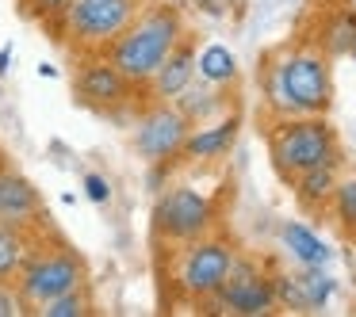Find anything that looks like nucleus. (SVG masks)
Here are the masks:
<instances>
[{"mask_svg":"<svg viewBox=\"0 0 356 317\" xmlns=\"http://www.w3.org/2000/svg\"><path fill=\"white\" fill-rule=\"evenodd\" d=\"M184 39V16L172 4H146L138 16L131 19L119 39H111L100 50L134 88H146L157 65L172 54V46Z\"/></svg>","mask_w":356,"mask_h":317,"instance_id":"obj_1","label":"nucleus"},{"mask_svg":"<svg viewBox=\"0 0 356 317\" xmlns=\"http://www.w3.org/2000/svg\"><path fill=\"white\" fill-rule=\"evenodd\" d=\"M264 100L280 115H325L333 100L325 54L295 50V54L276 58L264 73Z\"/></svg>","mask_w":356,"mask_h":317,"instance_id":"obj_2","label":"nucleus"},{"mask_svg":"<svg viewBox=\"0 0 356 317\" xmlns=\"http://www.w3.org/2000/svg\"><path fill=\"white\" fill-rule=\"evenodd\" d=\"M272 164L284 180H295L299 172L333 164L337 157V134L322 115H287L268 138Z\"/></svg>","mask_w":356,"mask_h":317,"instance_id":"obj_3","label":"nucleus"},{"mask_svg":"<svg viewBox=\"0 0 356 317\" xmlns=\"http://www.w3.org/2000/svg\"><path fill=\"white\" fill-rule=\"evenodd\" d=\"M16 291L24 298L27 314L42 306V302L58 298V294L73 291V286H85L88 283V264L81 260L73 248H62V245H39L27 252L24 268L16 271Z\"/></svg>","mask_w":356,"mask_h":317,"instance_id":"obj_4","label":"nucleus"},{"mask_svg":"<svg viewBox=\"0 0 356 317\" xmlns=\"http://www.w3.org/2000/svg\"><path fill=\"white\" fill-rule=\"evenodd\" d=\"M146 8V0H70L65 12L58 16L62 39L73 50L100 54L111 39L131 27V19Z\"/></svg>","mask_w":356,"mask_h":317,"instance_id":"obj_5","label":"nucleus"},{"mask_svg":"<svg viewBox=\"0 0 356 317\" xmlns=\"http://www.w3.org/2000/svg\"><path fill=\"white\" fill-rule=\"evenodd\" d=\"M215 225V203L207 199L203 191L188 184H172L157 191L154 214H149V230L161 245H180L184 248L188 241H200L211 233Z\"/></svg>","mask_w":356,"mask_h":317,"instance_id":"obj_6","label":"nucleus"},{"mask_svg":"<svg viewBox=\"0 0 356 317\" xmlns=\"http://www.w3.org/2000/svg\"><path fill=\"white\" fill-rule=\"evenodd\" d=\"M234 245L222 237H200L188 241L184 252L177 256V268H172V283H177L180 298L188 302H207L218 294L226 271L234 264Z\"/></svg>","mask_w":356,"mask_h":317,"instance_id":"obj_7","label":"nucleus"},{"mask_svg":"<svg viewBox=\"0 0 356 317\" xmlns=\"http://www.w3.org/2000/svg\"><path fill=\"white\" fill-rule=\"evenodd\" d=\"M203 306H211L215 314L230 309V314H241V317L272 314V309H276V279H272L257 260H249V256H234L218 294L207 298Z\"/></svg>","mask_w":356,"mask_h":317,"instance_id":"obj_8","label":"nucleus"},{"mask_svg":"<svg viewBox=\"0 0 356 317\" xmlns=\"http://www.w3.org/2000/svg\"><path fill=\"white\" fill-rule=\"evenodd\" d=\"M192 130L188 115L177 108V103H157L146 108L138 119H134V134H131V146L142 161H177L180 149H184V138Z\"/></svg>","mask_w":356,"mask_h":317,"instance_id":"obj_9","label":"nucleus"},{"mask_svg":"<svg viewBox=\"0 0 356 317\" xmlns=\"http://www.w3.org/2000/svg\"><path fill=\"white\" fill-rule=\"evenodd\" d=\"M131 92H134V85L104 54L85 58L77 65V73H73V96H77V103L88 111H100V115H119L131 103Z\"/></svg>","mask_w":356,"mask_h":317,"instance_id":"obj_10","label":"nucleus"},{"mask_svg":"<svg viewBox=\"0 0 356 317\" xmlns=\"http://www.w3.org/2000/svg\"><path fill=\"white\" fill-rule=\"evenodd\" d=\"M42 218H47V207H42L39 187L24 172L0 164V222L35 233V225H42Z\"/></svg>","mask_w":356,"mask_h":317,"instance_id":"obj_11","label":"nucleus"},{"mask_svg":"<svg viewBox=\"0 0 356 317\" xmlns=\"http://www.w3.org/2000/svg\"><path fill=\"white\" fill-rule=\"evenodd\" d=\"M337 283L325 275V268H299L291 275H276V306L287 309H322L333 298Z\"/></svg>","mask_w":356,"mask_h":317,"instance_id":"obj_12","label":"nucleus"},{"mask_svg":"<svg viewBox=\"0 0 356 317\" xmlns=\"http://www.w3.org/2000/svg\"><path fill=\"white\" fill-rule=\"evenodd\" d=\"M192 80H195V46L184 35V39L172 46V54L157 65V73L149 77L146 88H149V96H154L157 103H172Z\"/></svg>","mask_w":356,"mask_h":317,"instance_id":"obj_13","label":"nucleus"},{"mask_svg":"<svg viewBox=\"0 0 356 317\" xmlns=\"http://www.w3.org/2000/svg\"><path fill=\"white\" fill-rule=\"evenodd\" d=\"M238 115H226V119H218V123H211L207 119V126H200V130H188V138H184V149H180V157L184 161H218V157H226L234 149V138H238Z\"/></svg>","mask_w":356,"mask_h":317,"instance_id":"obj_14","label":"nucleus"},{"mask_svg":"<svg viewBox=\"0 0 356 317\" xmlns=\"http://www.w3.org/2000/svg\"><path fill=\"white\" fill-rule=\"evenodd\" d=\"M280 245L291 252V260L299 264V268H325L330 256H333L330 245H325L314 230H307L302 222H287L284 230H280Z\"/></svg>","mask_w":356,"mask_h":317,"instance_id":"obj_15","label":"nucleus"},{"mask_svg":"<svg viewBox=\"0 0 356 317\" xmlns=\"http://www.w3.org/2000/svg\"><path fill=\"white\" fill-rule=\"evenodd\" d=\"M337 161L333 164H318V169H307V172H299V176L291 180L295 184V195H299V203L302 207H325V203L333 199V187H337Z\"/></svg>","mask_w":356,"mask_h":317,"instance_id":"obj_16","label":"nucleus"},{"mask_svg":"<svg viewBox=\"0 0 356 317\" xmlns=\"http://www.w3.org/2000/svg\"><path fill=\"white\" fill-rule=\"evenodd\" d=\"M35 248V233L19 230V225L0 222V283H12L16 271L24 268L27 252Z\"/></svg>","mask_w":356,"mask_h":317,"instance_id":"obj_17","label":"nucleus"},{"mask_svg":"<svg viewBox=\"0 0 356 317\" xmlns=\"http://www.w3.org/2000/svg\"><path fill=\"white\" fill-rule=\"evenodd\" d=\"M195 77L207 80V85H234L238 80V58L222 46V42H211V46L195 50Z\"/></svg>","mask_w":356,"mask_h":317,"instance_id":"obj_18","label":"nucleus"},{"mask_svg":"<svg viewBox=\"0 0 356 317\" xmlns=\"http://www.w3.org/2000/svg\"><path fill=\"white\" fill-rule=\"evenodd\" d=\"M172 103L188 115V123H207V119L222 108V92H218V85H207V80L195 85V80H192V85H188Z\"/></svg>","mask_w":356,"mask_h":317,"instance_id":"obj_19","label":"nucleus"},{"mask_svg":"<svg viewBox=\"0 0 356 317\" xmlns=\"http://www.w3.org/2000/svg\"><path fill=\"white\" fill-rule=\"evenodd\" d=\"M353 42H356V12L353 8L325 19V27H322V50H325V54L341 58V54L353 50Z\"/></svg>","mask_w":356,"mask_h":317,"instance_id":"obj_20","label":"nucleus"},{"mask_svg":"<svg viewBox=\"0 0 356 317\" xmlns=\"http://www.w3.org/2000/svg\"><path fill=\"white\" fill-rule=\"evenodd\" d=\"M35 314L39 317H88L92 314V294H88V286H73V291L42 302Z\"/></svg>","mask_w":356,"mask_h":317,"instance_id":"obj_21","label":"nucleus"},{"mask_svg":"<svg viewBox=\"0 0 356 317\" xmlns=\"http://www.w3.org/2000/svg\"><path fill=\"white\" fill-rule=\"evenodd\" d=\"M330 203H333V218L341 222V230H345V233H356V176L337 180Z\"/></svg>","mask_w":356,"mask_h":317,"instance_id":"obj_22","label":"nucleus"},{"mask_svg":"<svg viewBox=\"0 0 356 317\" xmlns=\"http://www.w3.org/2000/svg\"><path fill=\"white\" fill-rule=\"evenodd\" d=\"M65 4H70V0H24V12H27L31 19H39V24H50V27H54L58 16L65 12Z\"/></svg>","mask_w":356,"mask_h":317,"instance_id":"obj_23","label":"nucleus"},{"mask_svg":"<svg viewBox=\"0 0 356 317\" xmlns=\"http://www.w3.org/2000/svg\"><path fill=\"white\" fill-rule=\"evenodd\" d=\"M81 191H85V199L96 203V207L111 203V184H108V176H100V172H85V180H81Z\"/></svg>","mask_w":356,"mask_h":317,"instance_id":"obj_24","label":"nucleus"},{"mask_svg":"<svg viewBox=\"0 0 356 317\" xmlns=\"http://www.w3.org/2000/svg\"><path fill=\"white\" fill-rule=\"evenodd\" d=\"M19 314H27V306L19 298L16 283H0V317H19Z\"/></svg>","mask_w":356,"mask_h":317,"instance_id":"obj_25","label":"nucleus"},{"mask_svg":"<svg viewBox=\"0 0 356 317\" xmlns=\"http://www.w3.org/2000/svg\"><path fill=\"white\" fill-rule=\"evenodd\" d=\"M169 172H172V161H149V169H146V187H149V191H161L165 180H169Z\"/></svg>","mask_w":356,"mask_h":317,"instance_id":"obj_26","label":"nucleus"},{"mask_svg":"<svg viewBox=\"0 0 356 317\" xmlns=\"http://www.w3.org/2000/svg\"><path fill=\"white\" fill-rule=\"evenodd\" d=\"M8 69H12V50L0 46V73H8Z\"/></svg>","mask_w":356,"mask_h":317,"instance_id":"obj_27","label":"nucleus"},{"mask_svg":"<svg viewBox=\"0 0 356 317\" xmlns=\"http://www.w3.org/2000/svg\"><path fill=\"white\" fill-rule=\"evenodd\" d=\"M348 58H353V62H356V42H353V50H348Z\"/></svg>","mask_w":356,"mask_h":317,"instance_id":"obj_28","label":"nucleus"},{"mask_svg":"<svg viewBox=\"0 0 356 317\" xmlns=\"http://www.w3.org/2000/svg\"><path fill=\"white\" fill-rule=\"evenodd\" d=\"M348 4H353V12H356V0H348Z\"/></svg>","mask_w":356,"mask_h":317,"instance_id":"obj_29","label":"nucleus"}]
</instances>
